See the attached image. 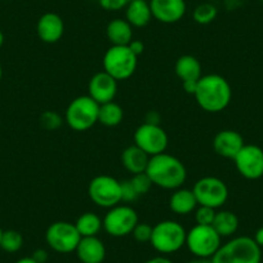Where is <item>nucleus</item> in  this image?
<instances>
[{"mask_svg": "<svg viewBox=\"0 0 263 263\" xmlns=\"http://www.w3.org/2000/svg\"><path fill=\"white\" fill-rule=\"evenodd\" d=\"M194 97L206 112H221L231 102V85L221 75H204L197 82Z\"/></svg>", "mask_w": 263, "mask_h": 263, "instance_id": "obj_1", "label": "nucleus"}, {"mask_svg": "<svg viewBox=\"0 0 263 263\" xmlns=\"http://www.w3.org/2000/svg\"><path fill=\"white\" fill-rule=\"evenodd\" d=\"M146 173L155 186L165 190H177L182 187L187 178L183 163L169 154L150 156Z\"/></svg>", "mask_w": 263, "mask_h": 263, "instance_id": "obj_2", "label": "nucleus"}, {"mask_svg": "<svg viewBox=\"0 0 263 263\" xmlns=\"http://www.w3.org/2000/svg\"><path fill=\"white\" fill-rule=\"evenodd\" d=\"M213 263H260L262 248L253 237L237 236L221 245L212 257Z\"/></svg>", "mask_w": 263, "mask_h": 263, "instance_id": "obj_3", "label": "nucleus"}, {"mask_svg": "<svg viewBox=\"0 0 263 263\" xmlns=\"http://www.w3.org/2000/svg\"><path fill=\"white\" fill-rule=\"evenodd\" d=\"M186 230L176 221H161L153 227L150 244L160 254H173L186 244Z\"/></svg>", "mask_w": 263, "mask_h": 263, "instance_id": "obj_4", "label": "nucleus"}, {"mask_svg": "<svg viewBox=\"0 0 263 263\" xmlns=\"http://www.w3.org/2000/svg\"><path fill=\"white\" fill-rule=\"evenodd\" d=\"M138 57L128 45H111L103 55V71L115 80H126L135 74Z\"/></svg>", "mask_w": 263, "mask_h": 263, "instance_id": "obj_5", "label": "nucleus"}, {"mask_svg": "<svg viewBox=\"0 0 263 263\" xmlns=\"http://www.w3.org/2000/svg\"><path fill=\"white\" fill-rule=\"evenodd\" d=\"M100 105L89 96H80L72 100L65 112L66 124L77 132H84L98 123Z\"/></svg>", "mask_w": 263, "mask_h": 263, "instance_id": "obj_6", "label": "nucleus"}, {"mask_svg": "<svg viewBox=\"0 0 263 263\" xmlns=\"http://www.w3.org/2000/svg\"><path fill=\"white\" fill-rule=\"evenodd\" d=\"M222 237L213 226L196 224L186 235V247L197 258H212L221 248Z\"/></svg>", "mask_w": 263, "mask_h": 263, "instance_id": "obj_7", "label": "nucleus"}, {"mask_svg": "<svg viewBox=\"0 0 263 263\" xmlns=\"http://www.w3.org/2000/svg\"><path fill=\"white\" fill-rule=\"evenodd\" d=\"M90 200L101 208H112L121 201V182L111 176H97L88 187Z\"/></svg>", "mask_w": 263, "mask_h": 263, "instance_id": "obj_8", "label": "nucleus"}, {"mask_svg": "<svg viewBox=\"0 0 263 263\" xmlns=\"http://www.w3.org/2000/svg\"><path fill=\"white\" fill-rule=\"evenodd\" d=\"M196 201L201 206L209 208H221L229 199V189L222 179L217 177H203L192 189Z\"/></svg>", "mask_w": 263, "mask_h": 263, "instance_id": "obj_9", "label": "nucleus"}, {"mask_svg": "<svg viewBox=\"0 0 263 263\" xmlns=\"http://www.w3.org/2000/svg\"><path fill=\"white\" fill-rule=\"evenodd\" d=\"M80 240L82 236L75 227V223L70 222H54L45 232V241L50 249L62 254L75 252Z\"/></svg>", "mask_w": 263, "mask_h": 263, "instance_id": "obj_10", "label": "nucleus"}, {"mask_svg": "<svg viewBox=\"0 0 263 263\" xmlns=\"http://www.w3.org/2000/svg\"><path fill=\"white\" fill-rule=\"evenodd\" d=\"M103 229L112 237L130 235L138 223V214L129 205H115L108 209L102 219Z\"/></svg>", "mask_w": 263, "mask_h": 263, "instance_id": "obj_11", "label": "nucleus"}, {"mask_svg": "<svg viewBox=\"0 0 263 263\" xmlns=\"http://www.w3.org/2000/svg\"><path fill=\"white\" fill-rule=\"evenodd\" d=\"M168 135L159 124L143 123L135 132V145L148 156L165 153L168 147Z\"/></svg>", "mask_w": 263, "mask_h": 263, "instance_id": "obj_12", "label": "nucleus"}, {"mask_svg": "<svg viewBox=\"0 0 263 263\" xmlns=\"http://www.w3.org/2000/svg\"><path fill=\"white\" fill-rule=\"evenodd\" d=\"M240 176L255 181L263 177V150L257 145H244L234 159Z\"/></svg>", "mask_w": 263, "mask_h": 263, "instance_id": "obj_13", "label": "nucleus"}, {"mask_svg": "<svg viewBox=\"0 0 263 263\" xmlns=\"http://www.w3.org/2000/svg\"><path fill=\"white\" fill-rule=\"evenodd\" d=\"M153 18L161 24H176L186 14L184 0H150Z\"/></svg>", "mask_w": 263, "mask_h": 263, "instance_id": "obj_14", "label": "nucleus"}, {"mask_svg": "<svg viewBox=\"0 0 263 263\" xmlns=\"http://www.w3.org/2000/svg\"><path fill=\"white\" fill-rule=\"evenodd\" d=\"M88 92H89L88 96L93 98L98 105L111 102L118 93V80L114 79L106 71L97 72L89 80Z\"/></svg>", "mask_w": 263, "mask_h": 263, "instance_id": "obj_15", "label": "nucleus"}, {"mask_svg": "<svg viewBox=\"0 0 263 263\" xmlns=\"http://www.w3.org/2000/svg\"><path fill=\"white\" fill-rule=\"evenodd\" d=\"M245 142L242 136L239 132L232 129H224L218 132L213 138V148L219 156L226 159H232L239 154V151L244 147Z\"/></svg>", "mask_w": 263, "mask_h": 263, "instance_id": "obj_16", "label": "nucleus"}, {"mask_svg": "<svg viewBox=\"0 0 263 263\" xmlns=\"http://www.w3.org/2000/svg\"><path fill=\"white\" fill-rule=\"evenodd\" d=\"M36 32L42 42L53 44L62 37L65 32V24L57 13L48 12L43 14L37 21Z\"/></svg>", "mask_w": 263, "mask_h": 263, "instance_id": "obj_17", "label": "nucleus"}, {"mask_svg": "<svg viewBox=\"0 0 263 263\" xmlns=\"http://www.w3.org/2000/svg\"><path fill=\"white\" fill-rule=\"evenodd\" d=\"M75 253L82 263H102L106 258V247L97 236L82 237Z\"/></svg>", "mask_w": 263, "mask_h": 263, "instance_id": "obj_18", "label": "nucleus"}, {"mask_svg": "<svg viewBox=\"0 0 263 263\" xmlns=\"http://www.w3.org/2000/svg\"><path fill=\"white\" fill-rule=\"evenodd\" d=\"M148 160H150V156L136 145L126 147L121 154V163H123L124 168L133 176L145 173L148 165Z\"/></svg>", "mask_w": 263, "mask_h": 263, "instance_id": "obj_19", "label": "nucleus"}, {"mask_svg": "<svg viewBox=\"0 0 263 263\" xmlns=\"http://www.w3.org/2000/svg\"><path fill=\"white\" fill-rule=\"evenodd\" d=\"M153 18L150 3L146 0H130L125 8V20L132 27H145Z\"/></svg>", "mask_w": 263, "mask_h": 263, "instance_id": "obj_20", "label": "nucleus"}, {"mask_svg": "<svg viewBox=\"0 0 263 263\" xmlns=\"http://www.w3.org/2000/svg\"><path fill=\"white\" fill-rule=\"evenodd\" d=\"M199 206L196 201L192 190L189 189H177L176 191L172 194L171 199H169V208L173 213L178 214V216H186L194 212Z\"/></svg>", "mask_w": 263, "mask_h": 263, "instance_id": "obj_21", "label": "nucleus"}, {"mask_svg": "<svg viewBox=\"0 0 263 263\" xmlns=\"http://www.w3.org/2000/svg\"><path fill=\"white\" fill-rule=\"evenodd\" d=\"M176 75L183 82H197L203 75H201V63L199 62L196 57L190 54L181 55L177 60Z\"/></svg>", "mask_w": 263, "mask_h": 263, "instance_id": "obj_22", "label": "nucleus"}, {"mask_svg": "<svg viewBox=\"0 0 263 263\" xmlns=\"http://www.w3.org/2000/svg\"><path fill=\"white\" fill-rule=\"evenodd\" d=\"M106 35L112 45H129L133 40V27L126 20L116 18L108 22Z\"/></svg>", "mask_w": 263, "mask_h": 263, "instance_id": "obj_23", "label": "nucleus"}, {"mask_svg": "<svg viewBox=\"0 0 263 263\" xmlns=\"http://www.w3.org/2000/svg\"><path fill=\"white\" fill-rule=\"evenodd\" d=\"M212 226L221 237H231L239 229V218L234 212L221 211L216 214Z\"/></svg>", "mask_w": 263, "mask_h": 263, "instance_id": "obj_24", "label": "nucleus"}, {"mask_svg": "<svg viewBox=\"0 0 263 263\" xmlns=\"http://www.w3.org/2000/svg\"><path fill=\"white\" fill-rule=\"evenodd\" d=\"M75 227L82 237L97 236L98 232L103 229V222L101 217H98L96 213L87 212L77 219Z\"/></svg>", "mask_w": 263, "mask_h": 263, "instance_id": "obj_25", "label": "nucleus"}, {"mask_svg": "<svg viewBox=\"0 0 263 263\" xmlns=\"http://www.w3.org/2000/svg\"><path fill=\"white\" fill-rule=\"evenodd\" d=\"M124 111L120 105L111 101V102L100 105L98 111V123L105 126H116L123 121Z\"/></svg>", "mask_w": 263, "mask_h": 263, "instance_id": "obj_26", "label": "nucleus"}, {"mask_svg": "<svg viewBox=\"0 0 263 263\" xmlns=\"http://www.w3.org/2000/svg\"><path fill=\"white\" fill-rule=\"evenodd\" d=\"M24 245V237L18 231L14 230H8L3 231L2 235V241H0V248L7 253H16Z\"/></svg>", "mask_w": 263, "mask_h": 263, "instance_id": "obj_27", "label": "nucleus"}, {"mask_svg": "<svg viewBox=\"0 0 263 263\" xmlns=\"http://www.w3.org/2000/svg\"><path fill=\"white\" fill-rule=\"evenodd\" d=\"M217 13L218 11L213 4L201 3L195 8L192 17H194L195 22H197L199 25H208L216 20Z\"/></svg>", "mask_w": 263, "mask_h": 263, "instance_id": "obj_28", "label": "nucleus"}, {"mask_svg": "<svg viewBox=\"0 0 263 263\" xmlns=\"http://www.w3.org/2000/svg\"><path fill=\"white\" fill-rule=\"evenodd\" d=\"M132 184L135 187L136 192L138 194V196L141 195H145L150 191L151 186H153V182H151L150 177L147 176V173H140V174H135V176L132 177L130 179Z\"/></svg>", "mask_w": 263, "mask_h": 263, "instance_id": "obj_29", "label": "nucleus"}, {"mask_svg": "<svg viewBox=\"0 0 263 263\" xmlns=\"http://www.w3.org/2000/svg\"><path fill=\"white\" fill-rule=\"evenodd\" d=\"M217 212L216 209L209 208V206H201L196 209L195 213V219H196V224H203V226H212L216 217Z\"/></svg>", "mask_w": 263, "mask_h": 263, "instance_id": "obj_30", "label": "nucleus"}, {"mask_svg": "<svg viewBox=\"0 0 263 263\" xmlns=\"http://www.w3.org/2000/svg\"><path fill=\"white\" fill-rule=\"evenodd\" d=\"M40 123L48 130H54V129L60 128L62 125L63 120L57 112L54 111H45V112L42 114L40 116Z\"/></svg>", "mask_w": 263, "mask_h": 263, "instance_id": "obj_31", "label": "nucleus"}, {"mask_svg": "<svg viewBox=\"0 0 263 263\" xmlns=\"http://www.w3.org/2000/svg\"><path fill=\"white\" fill-rule=\"evenodd\" d=\"M132 235L138 242H150L151 235H153V226H150L148 223H140L138 222Z\"/></svg>", "mask_w": 263, "mask_h": 263, "instance_id": "obj_32", "label": "nucleus"}, {"mask_svg": "<svg viewBox=\"0 0 263 263\" xmlns=\"http://www.w3.org/2000/svg\"><path fill=\"white\" fill-rule=\"evenodd\" d=\"M137 197L138 194L136 192L130 179L121 182V201H128L129 203V201H135Z\"/></svg>", "mask_w": 263, "mask_h": 263, "instance_id": "obj_33", "label": "nucleus"}, {"mask_svg": "<svg viewBox=\"0 0 263 263\" xmlns=\"http://www.w3.org/2000/svg\"><path fill=\"white\" fill-rule=\"evenodd\" d=\"M100 6L106 11H120V9L126 8L130 0H98Z\"/></svg>", "mask_w": 263, "mask_h": 263, "instance_id": "obj_34", "label": "nucleus"}, {"mask_svg": "<svg viewBox=\"0 0 263 263\" xmlns=\"http://www.w3.org/2000/svg\"><path fill=\"white\" fill-rule=\"evenodd\" d=\"M128 47L130 48L132 52L135 53V54L137 55V57L140 54H142L143 49H145V45H143V43L141 42V40H132V42L129 43Z\"/></svg>", "mask_w": 263, "mask_h": 263, "instance_id": "obj_35", "label": "nucleus"}, {"mask_svg": "<svg viewBox=\"0 0 263 263\" xmlns=\"http://www.w3.org/2000/svg\"><path fill=\"white\" fill-rule=\"evenodd\" d=\"M31 257L34 258L37 263H45L48 260L49 254H48V252L45 249H36Z\"/></svg>", "mask_w": 263, "mask_h": 263, "instance_id": "obj_36", "label": "nucleus"}, {"mask_svg": "<svg viewBox=\"0 0 263 263\" xmlns=\"http://www.w3.org/2000/svg\"><path fill=\"white\" fill-rule=\"evenodd\" d=\"M197 82H199V80H197ZM197 82H183L182 83L184 92L189 93V95L194 96L195 90H196V87H197Z\"/></svg>", "mask_w": 263, "mask_h": 263, "instance_id": "obj_37", "label": "nucleus"}, {"mask_svg": "<svg viewBox=\"0 0 263 263\" xmlns=\"http://www.w3.org/2000/svg\"><path fill=\"white\" fill-rule=\"evenodd\" d=\"M253 239H254V241L257 242L258 247L263 248V227H259V229L255 231L254 237H253Z\"/></svg>", "mask_w": 263, "mask_h": 263, "instance_id": "obj_38", "label": "nucleus"}, {"mask_svg": "<svg viewBox=\"0 0 263 263\" xmlns=\"http://www.w3.org/2000/svg\"><path fill=\"white\" fill-rule=\"evenodd\" d=\"M145 263H173L169 258L164 257V255H159V257H154L150 258V259L146 260Z\"/></svg>", "mask_w": 263, "mask_h": 263, "instance_id": "obj_39", "label": "nucleus"}, {"mask_svg": "<svg viewBox=\"0 0 263 263\" xmlns=\"http://www.w3.org/2000/svg\"><path fill=\"white\" fill-rule=\"evenodd\" d=\"M189 263H213V262H212V258H197V257H195V259H191Z\"/></svg>", "mask_w": 263, "mask_h": 263, "instance_id": "obj_40", "label": "nucleus"}, {"mask_svg": "<svg viewBox=\"0 0 263 263\" xmlns=\"http://www.w3.org/2000/svg\"><path fill=\"white\" fill-rule=\"evenodd\" d=\"M16 263H37V262L32 257H25V258H21V259L17 260Z\"/></svg>", "mask_w": 263, "mask_h": 263, "instance_id": "obj_41", "label": "nucleus"}, {"mask_svg": "<svg viewBox=\"0 0 263 263\" xmlns=\"http://www.w3.org/2000/svg\"><path fill=\"white\" fill-rule=\"evenodd\" d=\"M3 43H4V34L0 31V47L3 45Z\"/></svg>", "mask_w": 263, "mask_h": 263, "instance_id": "obj_42", "label": "nucleus"}, {"mask_svg": "<svg viewBox=\"0 0 263 263\" xmlns=\"http://www.w3.org/2000/svg\"><path fill=\"white\" fill-rule=\"evenodd\" d=\"M2 77H3V70H2V66H0V80H2Z\"/></svg>", "mask_w": 263, "mask_h": 263, "instance_id": "obj_43", "label": "nucleus"}, {"mask_svg": "<svg viewBox=\"0 0 263 263\" xmlns=\"http://www.w3.org/2000/svg\"><path fill=\"white\" fill-rule=\"evenodd\" d=\"M2 235H3V230L0 229V241H2Z\"/></svg>", "mask_w": 263, "mask_h": 263, "instance_id": "obj_44", "label": "nucleus"}, {"mask_svg": "<svg viewBox=\"0 0 263 263\" xmlns=\"http://www.w3.org/2000/svg\"><path fill=\"white\" fill-rule=\"evenodd\" d=\"M262 2H263V0H262Z\"/></svg>", "mask_w": 263, "mask_h": 263, "instance_id": "obj_45", "label": "nucleus"}]
</instances>
